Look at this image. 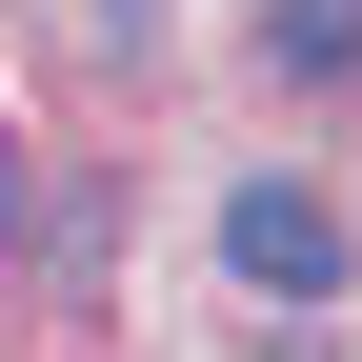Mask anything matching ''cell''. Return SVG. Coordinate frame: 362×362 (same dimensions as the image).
<instances>
[{
    "label": "cell",
    "instance_id": "obj_3",
    "mask_svg": "<svg viewBox=\"0 0 362 362\" xmlns=\"http://www.w3.org/2000/svg\"><path fill=\"white\" fill-rule=\"evenodd\" d=\"M21 221H40V181H21V141H0V242H21Z\"/></svg>",
    "mask_w": 362,
    "mask_h": 362
},
{
    "label": "cell",
    "instance_id": "obj_1",
    "mask_svg": "<svg viewBox=\"0 0 362 362\" xmlns=\"http://www.w3.org/2000/svg\"><path fill=\"white\" fill-rule=\"evenodd\" d=\"M221 262H242L262 302H342V262H362V221L322 202V181H221Z\"/></svg>",
    "mask_w": 362,
    "mask_h": 362
},
{
    "label": "cell",
    "instance_id": "obj_2",
    "mask_svg": "<svg viewBox=\"0 0 362 362\" xmlns=\"http://www.w3.org/2000/svg\"><path fill=\"white\" fill-rule=\"evenodd\" d=\"M262 61L282 81H362V0H262Z\"/></svg>",
    "mask_w": 362,
    "mask_h": 362
}]
</instances>
